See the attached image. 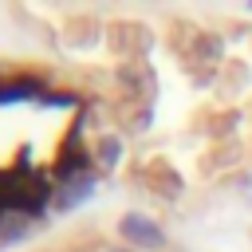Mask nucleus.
<instances>
[{
	"label": "nucleus",
	"mask_w": 252,
	"mask_h": 252,
	"mask_svg": "<svg viewBox=\"0 0 252 252\" xmlns=\"http://www.w3.org/2000/svg\"><path fill=\"white\" fill-rule=\"evenodd\" d=\"M118 228H122V236H126L130 244H138V248H161V228H158L150 217H142V213H126V217L118 220Z\"/></svg>",
	"instance_id": "1"
},
{
	"label": "nucleus",
	"mask_w": 252,
	"mask_h": 252,
	"mask_svg": "<svg viewBox=\"0 0 252 252\" xmlns=\"http://www.w3.org/2000/svg\"><path fill=\"white\" fill-rule=\"evenodd\" d=\"M91 185H94V181H91V177H87V173H83V177H79V181H71V185H67V189H59V197H55V205H59V209H67V205H75V201H83V197H87V189H91Z\"/></svg>",
	"instance_id": "2"
},
{
	"label": "nucleus",
	"mask_w": 252,
	"mask_h": 252,
	"mask_svg": "<svg viewBox=\"0 0 252 252\" xmlns=\"http://www.w3.org/2000/svg\"><path fill=\"white\" fill-rule=\"evenodd\" d=\"M102 252H126V248H102Z\"/></svg>",
	"instance_id": "3"
}]
</instances>
